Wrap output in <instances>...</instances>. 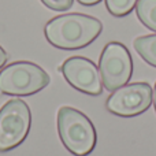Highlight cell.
Masks as SVG:
<instances>
[{
  "instance_id": "obj_5",
  "label": "cell",
  "mask_w": 156,
  "mask_h": 156,
  "mask_svg": "<svg viewBox=\"0 0 156 156\" xmlns=\"http://www.w3.org/2000/svg\"><path fill=\"white\" fill-rule=\"evenodd\" d=\"M100 76L104 88L110 92L119 89L130 81L133 60L123 44L112 41L104 47L99 62Z\"/></svg>"
},
{
  "instance_id": "obj_14",
  "label": "cell",
  "mask_w": 156,
  "mask_h": 156,
  "mask_svg": "<svg viewBox=\"0 0 156 156\" xmlns=\"http://www.w3.org/2000/svg\"><path fill=\"white\" fill-rule=\"evenodd\" d=\"M152 101L155 104V111H156V85H155V89L152 90Z\"/></svg>"
},
{
  "instance_id": "obj_10",
  "label": "cell",
  "mask_w": 156,
  "mask_h": 156,
  "mask_svg": "<svg viewBox=\"0 0 156 156\" xmlns=\"http://www.w3.org/2000/svg\"><path fill=\"white\" fill-rule=\"evenodd\" d=\"M138 0H105V7L114 16H126L133 11Z\"/></svg>"
},
{
  "instance_id": "obj_11",
  "label": "cell",
  "mask_w": 156,
  "mask_h": 156,
  "mask_svg": "<svg viewBox=\"0 0 156 156\" xmlns=\"http://www.w3.org/2000/svg\"><path fill=\"white\" fill-rule=\"evenodd\" d=\"M44 5L54 11H67L73 5L74 0H41Z\"/></svg>"
},
{
  "instance_id": "obj_8",
  "label": "cell",
  "mask_w": 156,
  "mask_h": 156,
  "mask_svg": "<svg viewBox=\"0 0 156 156\" xmlns=\"http://www.w3.org/2000/svg\"><path fill=\"white\" fill-rule=\"evenodd\" d=\"M134 49L148 65L156 67V34L137 37L134 40Z\"/></svg>"
},
{
  "instance_id": "obj_2",
  "label": "cell",
  "mask_w": 156,
  "mask_h": 156,
  "mask_svg": "<svg viewBox=\"0 0 156 156\" xmlns=\"http://www.w3.org/2000/svg\"><path fill=\"white\" fill-rule=\"evenodd\" d=\"M58 132L63 145L74 156H86L96 147L97 136L92 121L73 107L59 108Z\"/></svg>"
},
{
  "instance_id": "obj_13",
  "label": "cell",
  "mask_w": 156,
  "mask_h": 156,
  "mask_svg": "<svg viewBox=\"0 0 156 156\" xmlns=\"http://www.w3.org/2000/svg\"><path fill=\"white\" fill-rule=\"evenodd\" d=\"M78 3H81L82 5H96L99 4L101 0H77Z\"/></svg>"
},
{
  "instance_id": "obj_6",
  "label": "cell",
  "mask_w": 156,
  "mask_h": 156,
  "mask_svg": "<svg viewBox=\"0 0 156 156\" xmlns=\"http://www.w3.org/2000/svg\"><path fill=\"white\" fill-rule=\"evenodd\" d=\"M152 103V88L147 82L123 85L114 90L107 99V110L119 116H136L149 108Z\"/></svg>"
},
{
  "instance_id": "obj_4",
  "label": "cell",
  "mask_w": 156,
  "mask_h": 156,
  "mask_svg": "<svg viewBox=\"0 0 156 156\" xmlns=\"http://www.w3.org/2000/svg\"><path fill=\"white\" fill-rule=\"evenodd\" d=\"M32 125L29 105L21 99L7 101L0 110V152H7L23 143Z\"/></svg>"
},
{
  "instance_id": "obj_1",
  "label": "cell",
  "mask_w": 156,
  "mask_h": 156,
  "mask_svg": "<svg viewBox=\"0 0 156 156\" xmlns=\"http://www.w3.org/2000/svg\"><path fill=\"white\" fill-rule=\"evenodd\" d=\"M103 30L97 18L85 14H66L51 19L44 34L51 45L60 49H80L92 44Z\"/></svg>"
},
{
  "instance_id": "obj_9",
  "label": "cell",
  "mask_w": 156,
  "mask_h": 156,
  "mask_svg": "<svg viewBox=\"0 0 156 156\" xmlns=\"http://www.w3.org/2000/svg\"><path fill=\"white\" fill-rule=\"evenodd\" d=\"M136 11L141 23L156 32V0H138Z\"/></svg>"
},
{
  "instance_id": "obj_3",
  "label": "cell",
  "mask_w": 156,
  "mask_h": 156,
  "mask_svg": "<svg viewBox=\"0 0 156 156\" xmlns=\"http://www.w3.org/2000/svg\"><path fill=\"white\" fill-rule=\"evenodd\" d=\"M49 76L32 62H15L0 71V92L10 96H29L43 90Z\"/></svg>"
},
{
  "instance_id": "obj_7",
  "label": "cell",
  "mask_w": 156,
  "mask_h": 156,
  "mask_svg": "<svg viewBox=\"0 0 156 156\" xmlns=\"http://www.w3.org/2000/svg\"><path fill=\"white\" fill-rule=\"evenodd\" d=\"M66 81L77 90L86 94L97 96L103 92V82L100 70L92 60L83 56H71L63 62L59 69Z\"/></svg>"
},
{
  "instance_id": "obj_12",
  "label": "cell",
  "mask_w": 156,
  "mask_h": 156,
  "mask_svg": "<svg viewBox=\"0 0 156 156\" xmlns=\"http://www.w3.org/2000/svg\"><path fill=\"white\" fill-rule=\"evenodd\" d=\"M7 59H8V56H7V54H5V51L2 48V47H0V69L5 65Z\"/></svg>"
}]
</instances>
